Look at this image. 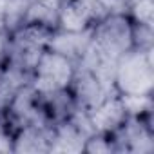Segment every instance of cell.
Wrapping results in <instances>:
<instances>
[{"label": "cell", "instance_id": "1", "mask_svg": "<svg viewBox=\"0 0 154 154\" xmlns=\"http://www.w3.org/2000/svg\"><path fill=\"white\" fill-rule=\"evenodd\" d=\"M132 17L129 13H111L100 18L91 29L93 47L107 60L118 63L132 51Z\"/></svg>", "mask_w": 154, "mask_h": 154}, {"label": "cell", "instance_id": "2", "mask_svg": "<svg viewBox=\"0 0 154 154\" xmlns=\"http://www.w3.org/2000/svg\"><path fill=\"white\" fill-rule=\"evenodd\" d=\"M76 71V63L53 51V49H44L42 54L38 56V62L33 69V87L38 93H51L58 89H67L71 85V80Z\"/></svg>", "mask_w": 154, "mask_h": 154}, {"label": "cell", "instance_id": "3", "mask_svg": "<svg viewBox=\"0 0 154 154\" xmlns=\"http://www.w3.org/2000/svg\"><path fill=\"white\" fill-rule=\"evenodd\" d=\"M63 2H67V0H63ZM63 2H62V4H63Z\"/></svg>", "mask_w": 154, "mask_h": 154}]
</instances>
